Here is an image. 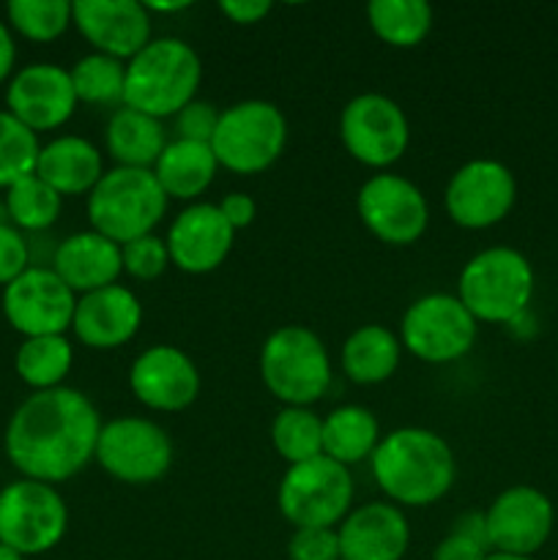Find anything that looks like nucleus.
Masks as SVG:
<instances>
[{"instance_id": "obj_1", "label": "nucleus", "mask_w": 558, "mask_h": 560, "mask_svg": "<svg viewBox=\"0 0 558 560\" xmlns=\"http://www.w3.org/2000/svg\"><path fill=\"white\" fill-rule=\"evenodd\" d=\"M102 416L82 392L69 386L33 392L5 427V457L25 479L58 485L96 457Z\"/></svg>"}, {"instance_id": "obj_2", "label": "nucleus", "mask_w": 558, "mask_h": 560, "mask_svg": "<svg viewBox=\"0 0 558 560\" xmlns=\"http://www.w3.org/2000/svg\"><path fill=\"white\" fill-rule=\"evenodd\" d=\"M372 479L394 506H432L457 479L452 446L425 427H403L381 438L370 457Z\"/></svg>"}, {"instance_id": "obj_3", "label": "nucleus", "mask_w": 558, "mask_h": 560, "mask_svg": "<svg viewBox=\"0 0 558 560\" xmlns=\"http://www.w3.org/2000/svg\"><path fill=\"white\" fill-rule=\"evenodd\" d=\"M202 80L200 55L184 38H151L131 60H126L124 107L151 118H175L195 102Z\"/></svg>"}, {"instance_id": "obj_4", "label": "nucleus", "mask_w": 558, "mask_h": 560, "mask_svg": "<svg viewBox=\"0 0 558 560\" xmlns=\"http://www.w3.org/2000/svg\"><path fill=\"white\" fill-rule=\"evenodd\" d=\"M454 295L476 323H514L534 299V268L523 252L490 246L465 262Z\"/></svg>"}, {"instance_id": "obj_5", "label": "nucleus", "mask_w": 558, "mask_h": 560, "mask_svg": "<svg viewBox=\"0 0 558 560\" xmlns=\"http://www.w3.org/2000/svg\"><path fill=\"white\" fill-rule=\"evenodd\" d=\"M167 202L153 170L113 167L88 195V219L91 230L124 246L151 235L167 213Z\"/></svg>"}, {"instance_id": "obj_6", "label": "nucleus", "mask_w": 558, "mask_h": 560, "mask_svg": "<svg viewBox=\"0 0 558 560\" xmlns=\"http://www.w3.org/2000/svg\"><path fill=\"white\" fill-rule=\"evenodd\" d=\"M260 377L284 408H310L332 386L326 345L306 326L277 328L263 342Z\"/></svg>"}, {"instance_id": "obj_7", "label": "nucleus", "mask_w": 558, "mask_h": 560, "mask_svg": "<svg viewBox=\"0 0 558 560\" xmlns=\"http://www.w3.org/2000/svg\"><path fill=\"white\" fill-rule=\"evenodd\" d=\"M288 142L282 109L266 98H244L219 113L211 151L219 167L235 175H255L271 167Z\"/></svg>"}, {"instance_id": "obj_8", "label": "nucleus", "mask_w": 558, "mask_h": 560, "mask_svg": "<svg viewBox=\"0 0 558 560\" xmlns=\"http://www.w3.org/2000/svg\"><path fill=\"white\" fill-rule=\"evenodd\" d=\"M353 503L350 468L321 454L306 463L288 465L279 481L277 506L282 517L299 528H339Z\"/></svg>"}, {"instance_id": "obj_9", "label": "nucleus", "mask_w": 558, "mask_h": 560, "mask_svg": "<svg viewBox=\"0 0 558 560\" xmlns=\"http://www.w3.org/2000/svg\"><path fill=\"white\" fill-rule=\"evenodd\" d=\"M173 457L175 448L164 427L140 416H120L102 424L93 463L124 485L142 487L164 479Z\"/></svg>"}, {"instance_id": "obj_10", "label": "nucleus", "mask_w": 558, "mask_h": 560, "mask_svg": "<svg viewBox=\"0 0 558 560\" xmlns=\"http://www.w3.org/2000/svg\"><path fill=\"white\" fill-rule=\"evenodd\" d=\"M479 323L454 293L416 299L399 323V342L425 364H452L476 345Z\"/></svg>"}, {"instance_id": "obj_11", "label": "nucleus", "mask_w": 558, "mask_h": 560, "mask_svg": "<svg viewBox=\"0 0 558 560\" xmlns=\"http://www.w3.org/2000/svg\"><path fill=\"white\" fill-rule=\"evenodd\" d=\"M69 528V509L53 485L11 481L0 490V545L20 556H42L60 545Z\"/></svg>"}, {"instance_id": "obj_12", "label": "nucleus", "mask_w": 558, "mask_h": 560, "mask_svg": "<svg viewBox=\"0 0 558 560\" xmlns=\"http://www.w3.org/2000/svg\"><path fill=\"white\" fill-rule=\"evenodd\" d=\"M339 140L359 164L386 170L408 151V115L383 93H359L345 104L339 115Z\"/></svg>"}, {"instance_id": "obj_13", "label": "nucleus", "mask_w": 558, "mask_h": 560, "mask_svg": "<svg viewBox=\"0 0 558 560\" xmlns=\"http://www.w3.org/2000/svg\"><path fill=\"white\" fill-rule=\"evenodd\" d=\"M361 224L388 246H410L427 233L430 206L416 184L394 173H377L356 195Z\"/></svg>"}, {"instance_id": "obj_14", "label": "nucleus", "mask_w": 558, "mask_h": 560, "mask_svg": "<svg viewBox=\"0 0 558 560\" xmlns=\"http://www.w3.org/2000/svg\"><path fill=\"white\" fill-rule=\"evenodd\" d=\"M518 200V178L498 159H470L449 178L443 206L465 230H487L509 217Z\"/></svg>"}, {"instance_id": "obj_15", "label": "nucleus", "mask_w": 558, "mask_h": 560, "mask_svg": "<svg viewBox=\"0 0 558 560\" xmlns=\"http://www.w3.org/2000/svg\"><path fill=\"white\" fill-rule=\"evenodd\" d=\"M77 295L53 266H31L3 288V315L22 337L66 334L74 320Z\"/></svg>"}, {"instance_id": "obj_16", "label": "nucleus", "mask_w": 558, "mask_h": 560, "mask_svg": "<svg viewBox=\"0 0 558 560\" xmlns=\"http://www.w3.org/2000/svg\"><path fill=\"white\" fill-rule=\"evenodd\" d=\"M556 523L550 498L528 485L503 490L485 512L487 541L492 552L534 558L547 545Z\"/></svg>"}, {"instance_id": "obj_17", "label": "nucleus", "mask_w": 558, "mask_h": 560, "mask_svg": "<svg viewBox=\"0 0 558 560\" xmlns=\"http://www.w3.org/2000/svg\"><path fill=\"white\" fill-rule=\"evenodd\" d=\"M71 25L93 52L131 60L153 38L151 14L140 0H74Z\"/></svg>"}, {"instance_id": "obj_18", "label": "nucleus", "mask_w": 558, "mask_h": 560, "mask_svg": "<svg viewBox=\"0 0 558 560\" xmlns=\"http://www.w3.org/2000/svg\"><path fill=\"white\" fill-rule=\"evenodd\" d=\"M129 388L146 408L178 413L200 394V372L175 345H151L131 361Z\"/></svg>"}, {"instance_id": "obj_19", "label": "nucleus", "mask_w": 558, "mask_h": 560, "mask_svg": "<svg viewBox=\"0 0 558 560\" xmlns=\"http://www.w3.org/2000/svg\"><path fill=\"white\" fill-rule=\"evenodd\" d=\"M77 93L69 69L55 63H31L11 77L5 88V107L27 129L49 131L63 126L77 109Z\"/></svg>"}, {"instance_id": "obj_20", "label": "nucleus", "mask_w": 558, "mask_h": 560, "mask_svg": "<svg viewBox=\"0 0 558 560\" xmlns=\"http://www.w3.org/2000/svg\"><path fill=\"white\" fill-rule=\"evenodd\" d=\"M170 262L184 273H211L228 260L235 230L213 202H191L173 219L167 233Z\"/></svg>"}, {"instance_id": "obj_21", "label": "nucleus", "mask_w": 558, "mask_h": 560, "mask_svg": "<svg viewBox=\"0 0 558 560\" xmlns=\"http://www.w3.org/2000/svg\"><path fill=\"white\" fill-rule=\"evenodd\" d=\"M142 326V304L124 284L77 295L71 331L85 348L115 350L131 342Z\"/></svg>"}, {"instance_id": "obj_22", "label": "nucleus", "mask_w": 558, "mask_h": 560, "mask_svg": "<svg viewBox=\"0 0 558 560\" xmlns=\"http://www.w3.org/2000/svg\"><path fill=\"white\" fill-rule=\"evenodd\" d=\"M342 560H403L410 547V525L403 509L388 501H372L353 509L339 523Z\"/></svg>"}, {"instance_id": "obj_23", "label": "nucleus", "mask_w": 558, "mask_h": 560, "mask_svg": "<svg viewBox=\"0 0 558 560\" xmlns=\"http://www.w3.org/2000/svg\"><path fill=\"white\" fill-rule=\"evenodd\" d=\"M53 271L74 290V295L118 284L124 273L120 246L96 230H82L55 246Z\"/></svg>"}, {"instance_id": "obj_24", "label": "nucleus", "mask_w": 558, "mask_h": 560, "mask_svg": "<svg viewBox=\"0 0 558 560\" xmlns=\"http://www.w3.org/2000/svg\"><path fill=\"white\" fill-rule=\"evenodd\" d=\"M104 173L107 170H104L102 151L85 137H55L38 151L36 175L44 184L53 186L60 197L91 195Z\"/></svg>"}, {"instance_id": "obj_25", "label": "nucleus", "mask_w": 558, "mask_h": 560, "mask_svg": "<svg viewBox=\"0 0 558 560\" xmlns=\"http://www.w3.org/2000/svg\"><path fill=\"white\" fill-rule=\"evenodd\" d=\"M104 142L118 167L153 170L170 140L164 135L162 120L131 107H120L109 115Z\"/></svg>"}, {"instance_id": "obj_26", "label": "nucleus", "mask_w": 558, "mask_h": 560, "mask_svg": "<svg viewBox=\"0 0 558 560\" xmlns=\"http://www.w3.org/2000/svg\"><path fill=\"white\" fill-rule=\"evenodd\" d=\"M219 162L211 145L189 140H170L159 162L153 164L159 186L173 200H195L206 195L208 186L217 178Z\"/></svg>"}, {"instance_id": "obj_27", "label": "nucleus", "mask_w": 558, "mask_h": 560, "mask_svg": "<svg viewBox=\"0 0 558 560\" xmlns=\"http://www.w3.org/2000/svg\"><path fill=\"white\" fill-rule=\"evenodd\" d=\"M403 342L381 323H367L350 331L342 345V370L359 386H377L397 372Z\"/></svg>"}, {"instance_id": "obj_28", "label": "nucleus", "mask_w": 558, "mask_h": 560, "mask_svg": "<svg viewBox=\"0 0 558 560\" xmlns=\"http://www.w3.org/2000/svg\"><path fill=\"white\" fill-rule=\"evenodd\" d=\"M377 443L381 424L375 413L361 405H342L323 419V454L345 468L370 459Z\"/></svg>"}, {"instance_id": "obj_29", "label": "nucleus", "mask_w": 558, "mask_h": 560, "mask_svg": "<svg viewBox=\"0 0 558 560\" xmlns=\"http://www.w3.org/2000/svg\"><path fill=\"white\" fill-rule=\"evenodd\" d=\"M367 20L383 44L397 49L419 47L432 31V9L425 0H372Z\"/></svg>"}, {"instance_id": "obj_30", "label": "nucleus", "mask_w": 558, "mask_h": 560, "mask_svg": "<svg viewBox=\"0 0 558 560\" xmlns=\"http://www.w3.org/2000/svg\"><path fill=\"white\" fill-rule=\"evenodd\" d=\"M74 364V350L66 334H53V337H27L16 348V375L36 392L63 386L66 375Z\"/></svg>"}, {"instance_id": "obj_31", "label": "nucleus", "mask_w": 558, "mask_h": 560, "mask_svg": "<svg viewBox=\"0 0 558 560\" xmlns=\"http://www.w3.org/2000/svg\"><path fill=\"white\" fill-rule=\"evenodd\" d=\"M5 213L16 230L27 233H44L53 228L63 211V197L44 184L36 173L25 175L5 189Z\"/></svg>"}, {"instance_id": "obj_32", "label": "nucleus", "mask_w": 558, "mask_h": 560, "mask_svg": "<svg viewBox=\"0 0 558 560\" xmlns=\"http://www.w3.org/2000/svg\"><path fill=\"white\" fill-rule=\"evenodd\" d=\"M271 446L288 465L323 454V419L312 408H282L271 421Z\"/></svg>"}, {"instance_id": "obj_33", "label": "nucleus", "mask_w": 558, "mask_h": 560, "mask_svg": "<svg viewBox=\"0 0 558 560\" xmlns=\"http://www.w3.org/2000/svg\"><path fill=\"white\" fill-rule=\"evenodd\" d=\"M77 102L85 104H120L124 107L126 63L109 55L91 52L69 69Z\"/></svg>"}, {"instance_id": "obj_34", "label": "nucleus", "mask_w": 558, "mask_h": 560, "mask_svg": "<svg viewBox=\"0 0 558 560\" xmlns=\"http://www.w3.org/2000/svg\"><path fill=\"white\" fill-rule=\"evenodd\" d=\"M38 151L42 145H38L36 131L27 129L9 109H0V186L3 189L36 173Z\"/></svg>"}, {"instance_id": "obj_35", "label": "nucleus", "mask_w": 558, "mask_h": 560, "mask_svg": "<svg viewBox=\"0 0 558 560\" xmlns=\"http://www.w3.org/2000/svg\"><path fill=\"white\" fill-rule=\"evenodd\" d=\"M5 14L11 27L31 42H55L71 25L69 0H9Z\"/></svg>"}, {"instance_id": "obj_36", "label": "nucleus", "mask_w": 558, "mask_h": 560, "mask_svg": "<svg viewBox=\"0 0 558 560\" xmlns=\"http://www.w3.org/2000/svg\"><path fill=\"white\" fill-rule=\"evenodd\" d=\"M120 262H124V271L129 277L151 282V279L162 277L170 266L167 241L153 233L129 241V244L120 246Z\"/></svg>"}, {"instance_id": "obj_37", "label": "nucleus", "mask_w": 558, "mask_h": 560, "mask_svg": "<svg viewBox=\"0 0 558 560\" xmlns=\"http://www.w3.org/2000/svg\"><path fill=\"white\" fill-rule=\"evenodd\" d=\"M290 560H342L337 528H299L288 541Z\"/></svg>"}, {"instance_id": "obj_38", "label": "nucleus", "mask_w": 558, "mask_h": 560, "mask_svg": "<svg viewBox=\"0 0 558 560\" xmlns=\"http://www.w3.org/2000/svg\"><path fill=\"white\" fill-rule=\"evenodd\" d=\"M219 113L222 109L213 107L211 102H200L195 98L191 104H186L178 115H175V140H189V142H206L211 145V137L217 131Z\"/></svg>"}, {"instance_id": "obj_39", "label": "nucleus", "mask_w": 558, "mask_h": 560, "mask_svg": "<svg viewBox=\"0 0 558 560\" xmlns=\"http://www.w3.org/2000/svg\"><path fill=\"white\" fill-rule=\"evenodd\" d=\"M31 268V244L11 222L0 224V284H9Z\"/></svg>"}, {"instance_id": "obj_40", "label": "nucleus", "mask_w": 558, "mask_h": 560, "mask_svg": "<svg viewBox=\"0 0 558 560\" xmlns=\"http://www.w3.org/2000/svg\"><path fill=\"white\" fill-rule=\"evenodd\" d=\"M490 552L492 550L485 545V541L452 528V534L443 536V539L438 541L435 552H432V560H487Z\"/></svg>"}, {"instance_id": "obj_41", "label": "nucleus", "mask_w": 558, "mask_h": 560, "mask_svg": "<svg viewBox=\"0 0 558 560\" xmlns=\"http://www.w3.org/2000/svg\"><path fill=\"white\" fill-rule=\"evenodd\" d=\"M217 208L222 211V217L228 219V224L235 230V233L249 228L257 217L255 197H249L246 191H230V195L222 197V202H217Z\"/></svg>"}, {"instance_id": "obj_42", "label": "nucleus", "mask_w": 558, "mask_h": 560, "mask_svg": "<svg viewBox=\"0 0 558 560\" xmlns=\"http://www.w3.org/2000/svg\"><path fill=\"white\" fill-rule=\"evenodd\" d=\"M274 5L268 0H224L219 3V11L235 25H257L271 14Z\"/></svg>"}, {"instance_id": "obj_43", "label": "nucleus", "mask_w": 558, "mask_h": 560, "mask_svg": "<svg viewBox=\"0 0 558 560\" xmlns=\"http://www.w3.org/2000/svg\"><path fill=\"white\" fill-rule=\"evenodd\" d=\"M14 60H16L14 36H11V31L5 22H0V82L11 74V69H14Z\"/></svg>"}, {"instance_id": "obj_44", "label": "nucleus", "mask_w": 558, "mask_h": 560, "mask_svg": "<svg viewBox=\"0 0 558 560\" xmlns=\"http://www.w3.org/2000/svg\"><path fill=\"white\" fill-rule=\"evenodd\" d=\"M146 9H148V14H153V11H164V14H173V11H184V9H189V3H186V0H181V3H146Z\"/></svg>"}, {"instance_id": "obj_45", "label": "nucleus", "mask_w": 558, "mask_h": 560, "mask_svg": "<svg viewBox=\"0 0 558 560\" xmlns=\"http://www.w3.org/2000/svg\"><path fill=\"white\" fill-rule=\"evenodd\" d=\"M0 560H25V556H20V552L11 550V547L0 545Z\"/></svg>"}, {"instance_id": "obj_46", "label": "nucleus", "mask_w": 558, "mask_h": 560, "mask_svg": "<svg viewBox=\"0 0 558 560\" xmlns=\"http://www.w3.org/2000/svg\"><path fill=\"white\" fill-rule=\"evenodd\" d=\"M487 560H534V558H525V556H507V552H490Z\"/></svg>"}]
</instances>
